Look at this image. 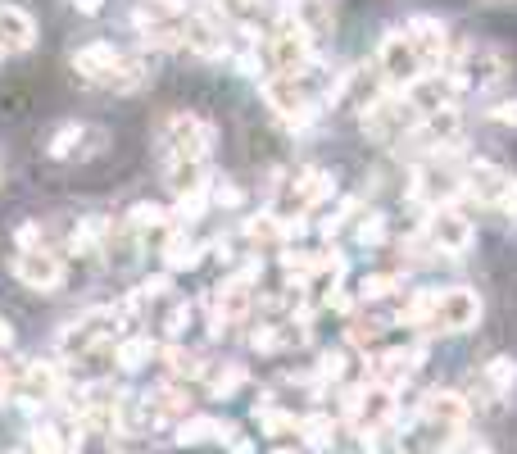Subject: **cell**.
<instances>
[{
	"label": "cell",
	"mask_w": 517,
	"mask_h": 454,
	"mask_svg": "<svg viewBox=\"0 0 517 454\" xmlns=\"http://www.w3.org/2000/svg\"><path fill=\"white\" fill-rule=\"evenodd\" d=\"M59 368L46 364V359H32L28 368H23V400L28 405H46V400H55L59 395Z\"/></svg>",
	"instance_id": "obj_13"
},
{
	"label": "cell",
	"mask_w": 517,
	"mask_h": 454,
	"mask_svg": "<svg viewBox=\"0 0 517 454\" xmlns=\"http://www.w3.org/2000/svg\"><path fill=\"white\" fill-rule=\"evenodd\" d=\"M150 355H155V346H150L146 336H127L123 346H118V364L127 368V373H137V368L150 364Z\"/></svg>",
	"instance_id": "obj_24"
},
{
	"label": "cell",
	"mask_w": 517,
	"mask_h": 454,
	"mask_svg": "<svg viewBox=\"0 0 517 454\" xmlns=\"http://www.w3.org/2000/svg\"><path fill=\"white\" fill-rule=\"evenodd\" d=\"M209 200H214V205H227V209H236V205H241V187H232V182H218V187L214 191H209Z\"/></svg>",
	"instance_id": "obj_35"
},
{
	"label": "cell",
	"mask_w": 517,
	"mask_h": 454,
	"mask_svg": "<svg viewBox=\"0 0 517 454\" xmlns=\"http://www.w3.org/2000/svg\"><path fill=\"white\" fill-rule=\"evenodd\" d=\"M105 82H109L114 91H137L141 82H146V60H141V55H118L114 73H109Z\"/></svg>",
	"instance_id": "obj_21"
},
{
	"label": "cell",
	"mask_w": 517,
	"mask_h": 454,
	"mask_svg": "<svg viewBox=\"0 0 517 454\" xmlns=\"http://www.w3.org/2000/svg\"><path fill=\"white\" fill-rule=\"evenodd\" d=\"M481 5H504V0H481Z\"/></svg>",
	"instance_id": "obj_44"
},
{
	"label": "cell",
	"mask_w": 517,
	"mask_h": 454,
	"mask_svg": "<svg viewBox=\"0 0 517 454\" xmlns=\"http://www.w3.org/2000/svg\"><path fill=\"white\" fill-rule=\"evenodd\" d=\"M164 364H168V373H173V377H196V373H205V368H200V359L191 355V350H182V346H168V350H164Z\"/></svg>",
	"instance_id": "obj_27"
},
{
	"label": "cell",
	"mask_w": 517,
	"mask_h": 454,
	"mask_svg": "<svg viewBox=\"0 0 517 454\" xmlns=\"http://www.w3.org/2000/svg\"><path fill=\"white\" fill-rule=\"evenodd\" d=\"M168 209H159V205H137L132 209V218H127V227H132V232H150V227H164L168 223Z\"/></svg>",
	"instance_id": "obj_30"
},
{
	"label": "cell",
	"mask_w": 517,
	"mask_h": 454,
	"mask_svg": "<svg viewBox=\"0 0 517 454\" xmlns=\"http://www.w3.org/2000/svg\"><path fill=\"white\" fill-rule=\"evenodd\" d=\"M73 141H82V128L78 123H64V128L55 132V141H50V155H69Z\"/></svg>",
	"instance_id": "obj_33"
},
{
	"label": "cell",
	"mask_w": 517,
	"mask_h": 454,
	"mask_svg": "<svg viewBox=\"0 0 517 454\" xmlns=\"http://www.w3.org/2000/svg\"><path fill=\"white\" fill-rule=\"evenodd\" d=\"M28 445H32V454H73V441L59 427H32V436H28Z\"/></svg>",
	"instance_id": "obj_23"
},
{
	"label": "cell",
	"mask_w": 517,
	"mask_h": 454,
	"mask_svg": "<svg viewBox=\"0 0 517 454\" xmlns=\"http://www.w3.org/2000/svg\"><path fill=\"white\" fill-rule=\"evenodd\" d=\"M422 237H427L440 255H463V250H472V241H477V227H472V218H463L459 209L445 205V209H431L427 214Z\"/></svg>",
	"instance_id": "obj_5"
},
{
	"label": "cell",
	"mask_w": 517,
	"mask_h": 454,
	"mask_svg": "<svg viewBox=\"0 0 517 454\" xmlns=\"http://www.w3.org/2000/svg\"><path fill=\"white\" fill-rule=\"evenodd\" d=\"M73 10H82V14H100V0H73Z\"/></svg>",
	"instance_id": "obj_40"
},
{
	"label": "cell",
	"mask_w": 517,
	"mask_h": 454,
	"mask_svg": "<svg viewBox=\"0 0 517 454\" xmlns=\"http://www.w3.org/2000/svg\"><path fill=\"white\" fill-rule=\"evenodd\" d=\"M114 64H118V50L109 46V41H91V46H82L78 55H73V69L96 82H105L109 73H114Z\"/></svg>",
	"instance_id": "obj_15"
},
{
	"label": "cell",
	"mask_w": 517,
	"mask_h": 454,
	"mask_svg": "<svg viewBox=\"0 0 517 454\" xmlns=\"http://www.w3.org/2000/svg\"><path fill=\"white\" fill-rule=\"evenodd\" d=\"M345 373V355L341 350H327V355L318 359V377H327V382H336V377Z\"/></svg>",
	"instance_id": "obj_34"
},
{
	"label": "cell",
	"mask_w": 517,
	"mask_h": 454,
	"mask_svg": "<svg viewBox=\"0 0 517 454\" xmlns=\"http://www.w3.org/2000/svg\"><path fill=\"white\" fill-rule=\"evenodd\" d=\"M359 241L363 246H381L386 241V214H368L359 223Z\"/></svg>",
	"instance_id": "obj_31"
},
{
	"label": "cell",
	"mask_w": 517,
	"mask_h": 454,
	"mask_svg": "<svg viewBox=\"0 0 517 454\" xmlns=\"http://www.w3.org/2000/svg\"><path fill=\"white\" fill-rule=\"evenodd\" d=\"M300 432H304V441L313 445V450H332V432H336V423L327 414H309L300 423Z\"/></svg>",
	"instance_id": "obj_25"
},
{
	"label": "cell",
	"mask_w": 517,
	"mask_h": 454,
	"mask_svg": "<svg viewBox=\"0 0 517 454\" xmlns=\"http://www.w3.org/2000/svg\"><path fill=\"white\" fill-rule=\"evenodd\" d=\"M32 37H37V28H32V19L19 10V5H5L0 10V50L10 55V50H28Z\"/></svg>",
	"instance_id": "obj_14"
},
{
	"label": "cell",
	"mask_w": 517,
	"mask_h": 454,
	"mask_svg": "<svg viewBox=\"0 0 517 454\" xmlns=\"http://www.w3.org/2000/svg\"><path fill=\"white\" fill-rule=\"evenodd\" d=\"M0 60H5V50H0Z\"/></svg>",
	"instance_id": "obj_47"
},
{
	"label": "cell",
	"mask_w": 517,
	"mask_h": 454,
	"mask_svg": "<svg viewBox=\"0 0 517 454\" xmlns=\"http://www.w3.org/2000/svg\"><path fill=\"white\" fill-rule=\"evenodd\" d=\"M481 382L490 386V395H508L517 386V359H508V355L490 359V364L481 368Z\"/></svg>",
	"instance_id": "obj_22"
},
{
	"label": "cell",
	"mask_w": 517,
	"mask_h": 454,
	"mask_svg": "<svg viewBox=\"0 0 517 454\" xmlns=\"http://www.w3.org/2000/svg\"><path fill=\"white\" fill-rule=\"evenodd\" d=\"M449 73L459 78L463 91H495L508 78V60H504V50L495 46H463L459 64Z\"/></svg>",
	"instance_id": "obj_3"
},
{
	"label": "cell",
	"mask_w": 517,
	"mask_h": 454,
	"mask_svg": "<svg viewBox=\"0 0 517 454\" xmlns=\"http://www.w3.org/2000/svg\"><path fill=\"white\" fill-rule=\"evenodd\" d=\"M10 341H14V327L5 323V318H0V346H10Z\"/></svg>",
	"instance_id": "obj_41"
},
{
	"label": "cell",
	"mask_w": 517,
	"mask_h": 454,
	"mask_svg": "<svg viewBox=\"0 0 517 454\" xmlns=\"http://www.w3.org/2000/svg\"><path fill=\"white\" fill-rule=\"evenodd\" d=\"M209 436L232 441V423H218V418H182V427H177V445H200V441H209Z\"/></svg>",
	"instance_id": "obj_18"
},
{
	"label": "cell",
	"mask_w": 517,
	"mask_h": 454,
	"mask_svg": "<svg viewBox=\"0 0 517 454\" xmlns=\"http://www.w3.org/2000/svg\"><path fill=\"white\" fill-rule=\"evenodd\" d=\"M14 273H19V282L32 287V291H59L64 287V259L50 255V250H23Z\"/></svg>",
	"instance_id": "obj_10"
},
{
	"label": "cell",
	"mask_w": 517,
	"mask_h": 454,
	"mask_svg": "<svg viewBox=\"0 0 517 454\" xmlns=\"http://www.w3.org/2000/svg\"><path fill=\"white\" fill-rule=\"evenodd\" d=\"M468 395L459 391H427V400H422V418H427L431 427H440V432H463V423H468Z\"/></svg>",
	"instance_id": "obj_11"
},
{
	"label": "cell",
	"mask_w": 517,
	"mask_h": 454,
	"mask_svg": "<svg viewBox=\"0 0 517 454\" xmlns=\"http://www.w3.org/2000/svg\"><path fill=\"white\" fill-rule=\"evenodd\" d=\"M159 146H164V164H205L214 128L196 114H168L159 128Z\"/></svg>",
	"instance_id": "obj_1"
},
{
	"label": "cell",
	"mask_w": 517,
	"mask_h": 454,
	"mask_svg": "<svg viewBox=\"0 0 517 454\" xmlns=\"http://www.w3.org/2000/svg\"><path fill=\"white\" fill-rule=\"evenodd\" d=\"M459 91L463 87L454 73H422L413 87H404V100L427 119V114H440V109H454V96H459Z\"/></svg>",
	"instance_id": "obj_6"
},
{
	"label": "cell",
	"mask_w": 517,
	"mask_h": 454,
	"mask_svg": "<svg viewBox=\"0 0 517 454\" xmlns=\"http://www.w3.org/2000/svg\"><path fill=\"white\" fill-rule=\"evenodd\" d=\"M268 50H273V64L282 78H304V73L313 69V37L295 23V5L282 10V23H277V32L268 37Z\"/></svg>",
	"instance_id": "obj_2"
},
{
	"label": "cell",
	"mask_w": 517,
	"mask_h": 454,
	"mask_svg": "<svg viewBox=\"0 0 517 454\" xmlns=\"http://www.w3.org/2000/svg\"><path fill=\"white\" fill-rule=\"evenodd\" d=\"M273 454H295V450H273Z\"/></svg>",
	"instance_id": "obj_45"
},
{
	"label": "cell",
	"mask_w": 517,
	"mask_h": 454,
	"mask_svg": "<svg viewBox=\"0 0 517 454\" xmlns=\"http://www.w3.org/2000/svg\"><path fill=\"white\" fill-rule=\"evenodd\" d=\"M436 305H440V291H431V287L413 291V300L400 309V323H409V327H431V318H436Z\"/></svg>",
	"instance_id": "obj_20"
},
{
	"label": "cell",
	"mask_w": 517,
	"mask_h": 454,
	"mask_svg": "<svg viewBox=\"0 0 517 454\" xmlns=\"http://www.w3.org/2000/svg\"><path fill=\"white\" fill-rule=\"evenodd\" d=\"M508 187H513V173H504V168L490 164V159H477V164H468V173H463V196H472L477 205L499 209Z\"/></svg>",
	"instance_id": "obj_7"
},
{
	"label": "cell",
	"mask_w": 517,
	"mask_h": 454,
	"mask_svg": "<svg viewBox=\"0 0 517 454\" xmlns=\"http://www.w3.org/2000/svg\"><path fill=\"white\" fill-rule=\"evenodd\" d=\"M409 41L413 50H418L422 60V73H440V64H445L449 55V28L440 19H427V14H418V19H409Z\"/></svg>",
	"instance_id": "obj_8"
},
{
	"label": "cell",
	"mask_w": 517,
	"mask_h": 454,
	"mask_svg": "<svg viewBox=\"0 0 517 454\" xmlns=\"http://www.w3.org/2000/svg\"><path fill=\"white\" fill-rule=\"evenodd\" d=\"M10 391H14V382H10V373H5V364H0V405L10 400Z\"/></svg>",
	"instance_id": "obj_39"
},
{
	"label": "cell",
	"mask_w": 517,
	"mask_h": 454,
	"mask_svg": "<svg viewBox=\"0 0 517 454\" xmlns=\"http://www.w3.org/2000/svg\"><path fill=\"white\" fill-rule=\"evenodd\" d=\"M232 454H254V441H232Z\"/></svg>",
	"instance_id": "obj_42"
},
{
	"label": "cell",
	"mask_w": 517,
	"mask_h": 454,
	"mask_svg": "<svg viewBox=\"0 0 517 454\" xmlns=\"http://www.w3.org/2000/svg\"><path fill=\"white\" fill-rule=\"evenodd\" d=\"M332 19H336L332 0H295V23H300L309 37H327V32H332Z\"/></svg>",
	"instance_id": "obj_16"
},
{
	"label": "cell",
	"mask_w": 517,
	"mask_h": 454,
	"mask_svg": "<svg viewBox=\"0 0 517 454\" xmlns=\"http://www.w3.org/2000/svg\"><path fill=\"white\" fill-rule=\"evenodd\" d=\"M477 323H481V296L468 287L445 291L436 305V318H431V327H440V332H468Z\"/></svg>",
	"instance_id": "obj_9"
},
{
	"label": "cell",
	"mask_w": 517,
	"mask_h": 454,
	"mask_svg": "<svg viewBox=\"0 0 517 454\" xmlns=\"http://www.w3.org/2000/svg\"><path fill=\"white\" fill-rule=\"evenodd\" d=\"M241 73H245V78H259L264 69H259V60H254V55H241Z\"/></svg>",
	"instance_id": "obj_38"
},
{
	"label": "cell",
	"mask_w": 517,
	"mask_h": 454,
	"mask_svg": "<svg viewBox=\"0 0 517 454\" xmlns=\"http://www.w3.org/2000/svg\"><path fill=\"white\" fill-rule=\"evenodd\" d=\"M186 323H191V305H177L173 314H168V332L182 336V327H186Z\"/></svg>",
	"instance_id": "obj_36"
},
{
	"label": "cell",
	"mask_w": 517,
	"mask_h": 454,
	"mask_svg": "<svg viewBox=\"0 0 517 454\" xmlns=\"http://www.w3.org/2000/svg\"><path fill=\"white\" fill-rule=\"evenodd\" d=\"M395 287H400V277L395 273H372V277H363L359 282V296L363 300H386Z\"/></svg>",
	"instance_id": "obj_29"
},
{
	"label": "cell",
	"mask_w": 517,
	"mask_h": 454,
	"mask_svg": "<svg viewBox=\"0 0 517 454\" xmlns=\"http://www.w3.org/2000/svg\"><path fill=\"white\" fill-rule=\"evenodd\" d=\"M372 336H377V327H372V323H354V327H350V341H354V346H368Z\"/></svg>",
	"instance_id": "obj_37"
},
{
	"label": "cell",
	"mask_w": 517,
	"mask_h": 454,
	"mask_svg": "<svg viewBox=\"0 0 517 454\" xmlns=\"http://www.w3.org/2000/svg\"><path fill=\"white\" fill-rule=\"evenodd\" d=\"M377 69L391 91H404L422 78V60H418V50H413L409 32H386V41L377 50Z\"/></svg>",
	"instance_id": "obj_4"
},
{
	"label": "cell",
	"mask_w": 517,
	"mask_h": 454,
	"mask_svg": "<svg viewBox=\"0 0 517 454\" xmlns=\"http://www.w3.org/2000/svg\"><path fill=\"white\" fill-rule=\"evenodd\" d=\"M327 196H336L332 173H322V168H304L300 182H295V200H300V205L309 209V205H322Z\"/></svg>",
	"instance_id": "obj_17"
},
{
	"label": "cell",
	"mask_w": 517,
	"mask_h": 454,
	"mask_svg": "<svg viewBox=\"0 0 517 454\" xmlns=\"http://www.w3.org/2000/svg\"><path fill=\"white\" fill-rule=\"evenodd\" d=\"M182 46L196 50V55H205V60H218V55L227 50V41H223V28H218L214 19H205V14H186Z\"/></svg>",
	"instance_id": "obj_12"
},
{
	"label": "cell",
	"mask_w": 517,
	"mask_h": 454,
	"mask_svg": "<svg viewBox=\"0 0 517 454\" xmlns=\"http://www.w3.org/2000/svg\"><path fill=\"white\" fill-rule=\"evenodd\" d=\"M200 255H205V246H196V241L182 237V232H173V237H168V246H164V264H168V273L196 268V264H200Z\"/></svg>",
	"instance_id": "obj_19"
},
{
	"label": "cell",
	"mask_w": 517,
	"mask_h": 454,
	"mask_svg": "<svg viewBox=\"0 0 517 454\" xmlns=\"http://www.w3.org/2000/svg\"><path fill=\"white\" fill-rule=\"evenodd\" d=\"M468 454H495V450H486V445H472V450Z\"/></svg>",
	"instance_id": "obj_43"
},
{
	"label": "cell",
	"mask_w": 517,
	"mask_h": 454,
	"mask_svg": "<svg viewBox=\"0 0 517 454\" xmlns=\"http://www.w3.org/2000/svg\"><path fill=\"white\" fill-rule=\"evenodd\" d=\"M241 382H245V373H241L236 364H227V368H209V395H218V400H227V395H232Z\"/></svg>",
	"instance_id": "obj_26"
},
{
	"label": "cell",
	"mask_w": 517,
	"mask_h": 454,
	"mask_svg": "<svg viewBox=\"0 0 517 454\" xmlns=\"http://www.w3.org/2000/svg\"><path fill=\"white\" fill-rule=\"evenodd\" d=\"M164 5H177V0H164Z\"/></svg>",
	"instance_id": "obj_46"
},
{
	"label": "cell",
	"mask_w": 517,
	"mask_h": 454,
	"mask_svg": "<svg viewBox=\"0 0 517 454\" xmlns=\"http://www.w3.org/2000/svg\"><path fill=\"white\" fill-rule=\"evenodd\" d=\"M245 237L259 246V241H282V218L277 214H259V218H250L245 223Z\"/></svg>",
	"instance_id": "obj_28"
},
{
	"label": "cell",
	"mask_w": 517,
	"mask_h": 454,
	"mask_svg": "<svg viewBox=\"0 0 517 454\" xmlns=\"http://www.w3.org/2000/svg\"><path fill=\"white\" fill-rule=\"evenodd\" d=\"M486 119H490V123H508V128H517V96L495 100V105L486 109Z\"/></svg>",
	"instance_id": "obj_32"
}]
</instances>
